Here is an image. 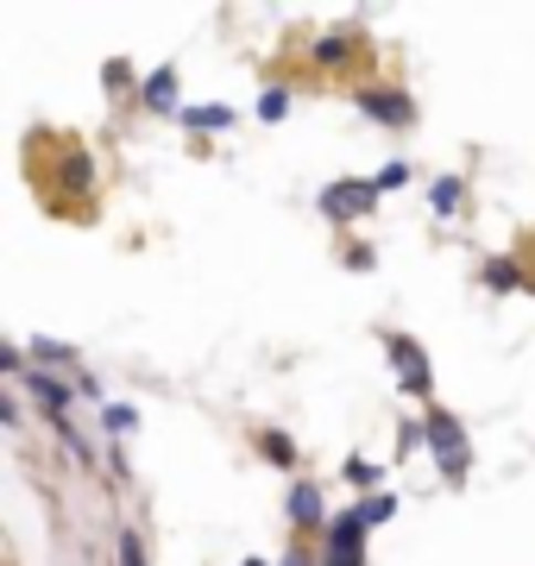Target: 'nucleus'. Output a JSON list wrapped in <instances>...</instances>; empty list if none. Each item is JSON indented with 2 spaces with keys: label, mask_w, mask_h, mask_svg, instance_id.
I'll list each match as a JSON object with an SVG mask.
<instances>
[{
  "label": "nucleus",
  "mask_w": 535,
  "mask_h": 566,
  "mask_svg": "<svg viewBox=\"0 0 535 566\" xmlns=\"http://www.w3.org/2000/svg\"><path fill=\"white\" fill-rule=\"evenodd\" d=\"M353 510L366 516V528H385V523L397 516V497H391V491H366V497H359Z\"/></svg>",
  "instance_id": "obj_15"
},
{
  "label": "nucleus",
  "mask_w": 535,
  "mask_h": 566,
  "mask_svg": "<svg viewBox=\"0 0 535 566\" xmlns=\"http://www.w3.org/2000/svg\"><path fill=\"white\" fill-rule=\"evenodd\" d=\"M429 208L441 214V221H448V214H460V208H466V182H460V177H434L429 182Z\"/></svg>",
  "instance_id": "obj_13"
},
{
  "label": "nucleus",
  "mask_w": 535,
  "mask_h": 566,
  "mask_svg": "<svg viewBox=\"0 0 535 566\" xmlns=\"http://www.w3.org/2000/svg\"><path fill=\"white\" fill-rule=\"evenodd\" d=\"M366 516L359 510H334V523L322 528V560H366Z\"/></svg>",
  "instance_id": "obj_5"
},
{
  "label": "nucleus",
  "mask_w": 535,
  "mask_h": 566,
  "mask_svg": "<svg viewBox=\"0 0 535 566\" xmlns=\"http://www.w3.org/2000/svg\"><path fill=\"white\" fill-rule=\"evenodd\" d=\"M177 126H183V133H227V126H233V107H221V102L183 107V114H177Z\"/></svg>",
  "instance_id": "obj_10"
},
{
  "label": "nucleus",
  "mask_w": 535,
  "mask_h": 566,
  "mask_svg": "<svg viewBox=\"0 0 535 566\" xmlns=\"http://www.w3.org/2000/svg\"><path fill=\"white\" fill-rule=\"evenodd\" d=\"M322 566H366V560H322Z\"/></svg>",
  "instance_id": "obj_27"
},
{
  "label": "nucleus",
  "mask_w": 535,
  "mask_h": 566,
  "mask_svg": "<svg viewBox=\"0 0 535 566\" xmlns=\"http://www.w3.org/2000/svg\"><path fill=\"white\" fill-rule=\"evenodd\" d=\"M25 359L39 365V371H51V365L76 371V346H70V340H51V334H39V340H25Z\"/></svg>",
  "instance_id": "obj_9"
},
{
  "label": "nucleus",
  "mask_w": 535,
  "mask_h": 566,
  "mask_svg": "<svg viewBox=\"0 0 535 566\" xmlns=\"http://www.w3.org/2000/svg\"><path fill=\"white\" fill-rule=\"evenodd\" d=\"M252 447H259L277 472H296V441H290L284 428H259V441H252Z\"/></svg>",
  "instance_id": "obj_12"
},
{
  "label": "nucleus",
  "mask_w": 535,
  "mask_h": 566,
  "mask_svg": "<svg viewBox=\"0 0 535 566\" xmlns=\"http://www.w3.org/2000/svg\"><path fill=\"white\" fill-rule=\"evenodd\" d=\"M284 114H290V88H284V82H271L265 95H259V120H265V126H277Z\"/></svg>",
  "instance_id": "obj_17"
},
{
  "label": "nucleus",
  "mask_w": 535,
  "mask_h": 566,
  "mask_svg": "<svg viewBox=\"0 0 535 566\" xmlns=\"http://www.w3.org/2000/svg\"><path fill=\"white\" fill-rule=\"evenodd\" d=\"M378 177H334L322 196H315V208H322V221H334V227H347V221H359V214H371L378 208Z\"/></svg>",
  "instance_id": "obj_2"
},
{
  "label": "nucleus",
  "mask_w": 535,
  "mask_h": 566,
  "mask_svg": "<svg viewBox=\"0 0 535 566\" xmlns=\"http://www.w3.org/2000/svg\"><path fill=\"white\" fill-rule=\"evenodd\" d=\"M277 566H322V560H315L310 547H290V554H284V560H277Z\"/></svg>",
  "instance_id": "obj_26"
},
{
  "label": "nucleus",
  "mask_w": 535,
  "mask_h": 566,
  "mask_svg": "<svg viewBox=\"0 0 535 566\" xmlns=\"http://www.w3.org/2000/svg\"><path fill=\"white\" fill-rule=\"evenodd\" d=\"M240 566H271V560H259V554H252V560H240Z\"/></svg>",
  "instance_id": "obj_28"
},
{
  "label": "nucleus",
  "mask_w": 535,
  "mask_h": 566,
  "mask_svg": "<svg viewBox=\"0 0 535 566\" xmlns=\"http://www.w3.org/2000/svg\"><path fill=\"white\" fill-rule=\"evenodd\" d=\"M177 88H183V82H177V63H158V70L139 82V107L145 114H170V120H177V114H183Z\"/></svg>",
  "instance_id": "obj_8"
},
{
  "label": "nucleus",
  "mask_w": 535,
  "mask_h": 566,
  "mask_svg": "<svg viewBox=\"0 0 535 566\" xmlns=\"http://www.w3.org/2000/svg\"><path fill=\"white\" fill-rule=\"evenodd\" d=\"M284 516L296 528H310V535H322V528L334 523V510L322 504V485H310V479H296V485H290V497H284Z\"/></svg>",
  "instance_id": "obj_7"
},
{
  "label": "nucleus",
  "mask_w": 535,
  "mask_h": 566,
  "mask_svg": "<svg viewBox=\"0 0 535 566\" xmlns=\"http://www.w3.org/2000/svg\"><path fill=\"white\" fill-rule=\"evenodd\" d=\"M76 397H95V403H102L107 390H102V378H88V371H76ZM107 409V403H102Z\"/></svg>",
  "instance_id": "obj_23"
},
{
  "label": "nucleus",
  "mask_w": 535,
  "mask_h": 566,
  "mask_svg": "<svg viewBox=\"0 0 535 566\" xmlns=\"http://www.w3.org/2000/svg\"><path fill=\"white\" fill-rule=\"evenodd\" d=\"M385 359H391L403 397H422V403H429V397H434V365H429V353H422V340L391 327V334H385Z\"/></svg>",
  "instance_id": "obj_3"
},
{
  "label": "nucleus",
  "mask_w": 535,
  "mask_h": 566,
  "mask_svg": "<svg viewBox=\"0 0 535 566\" xmlns=\"http://www.w3.org/2000/svg\"><path fill=\"white\" fill-rule=\"evenodd\" d=\"M353 107H359L366 120L391 126V133H410L416 126V102L403 95V88H391V82H366V88H353Z\"/></svg>",
  "instance_id": "obj_4"
},
{
  "label": "nucleus",
  "mask_w": 535,
  "mask_h": 566,
  "mask_svg": "<svg viewBox=\"0 0 535 566\" xmlns=\"http://www.w3.org/2000/svg\"><path fill=\"white\" fill-rule=\"evenodd\" d=\"M479 283H485L492 296H516V290H523V271H516L511 259H485L479 264Z\"/></svg>",
  "instance_id": "obj_11"
},
{
  "label": "nucleus",
  "mask_w": 535,
  "mask_h": 566,
  "mask_svg": "<svg viewBox=\"0 0 535 566\" xmlns=\"http://www.w3.org/2000/svg\"><path fill=\"white\" fill-rule=\"evenodd\" d=\"M371 264H378V252H366V245H353L347 252V271H371Z\"/></svg>",
  "instance_id": "obj_25"
},
{
  "label": "nucleus",
  "mask_w": 535,
  "mask_h": 566,
  "mask_svg": "<svg viewBox=\"0 0 535 566\" xmlns=\"http://www.w3.org/2000/svg\"><path fill=\"white\" fill-rule=\"evenodd\" d=\"M422 447V422H403V434H397V453H416Z\"/></svg>",
  "instance_id": "obj_24"
},
{
  "label": "nucleus",
  "mask_w": 535,
  "mask_h": 566,
  "mask_svg": "<svg viewBox=\"0 0 535 566\" xmlns=\"http://www.w3.org/2000/svg\"><path fill=\"white\" fill-rule=\"evenodd\" d=\"M102 82H107V88H133V63H120V57H114V63L102 70Z\"/></svg>",
  "instance_id": "obj_22"
},
{
  "label": "nucleus",
  "mask_w": 535,
  "mask_h": 566,
  "mask_svg": "<svg viewBox=\"0 0 535 566\" xmlns=\"http://www.w3.org/2000/svg\"><path fill=\"white\" fill-rule=\"evenodd\" d=\"M403 182H410V164H403V158H391L385 170H378V189H385V196H391V189H403Z\"/></svg>",
  "instance_id": "obj_21"
},
{
  "label": "nucleus",
  "mask_w": 535,
  "mask_h": 566,
  "mask_svg": "<svg viewBox=\"0 0 535 566\" xmlns=\"http://www.w3.org/2000/svg\"><path fill=\"white\" fill-rule=\"evenodd\" d=\"M0 371H7V378H13V385H20L25 371H32V359H25L20 346H0Z\"/></svg>",
  "instance_id": "obj_19"
},
{
  "label": "nucleus",
  "mask_w": 535,
  "mask_h": 566,
  "mask_svg": "<svg viewBox=\"0 0 535 566\" xmlns=\"http://www.w3.org/2000/svg\"><path fill=\"white\" fill-rule=\"evenodd\" d=\"M120 566H145V535L139 528H126L120 535Z\"/></svg>",
  "instance_id": "obj_20"
},
{
  "label": "nucleus",
  "mask_w": 535,
  "mask_h": 566,
  "mask_svg": "<svg viewBox=\"0 0 535 566\" xmlns=\"http://www.w3.org/2000/svg\"><path fill=\"white\" fill-rule=\"evenodd\" d=\"M102 422H107V434H133V428H139V409L107 403V409H102Z\"/></svg>",
  "instance_id": "obj_18"
},
{
  "label": "nucleus",
  "mask_w": 535,
  "mask_h": 566,
  "mask_svg": "<svg viewBox=\"0 0 535 566\" xmlns=\"http://www.w3.org/2000/svg\"><path fill=\"white\" fill-rule=\"evenodd\" d=\"M422 447L434 453V465H441V479H448V485H466L473 441H466V422H460V416H448L441 403H429V416H422Z\"/></svg>",
  "instance_id": "obj_1"
},
{
  "label": "nucleus",
  "mask_w": 535,
  "mask_h": 566,
  "mask_svg": "<svg viewBox=\"0 0 535 566\" xmlns=\"http://www.w3.org/2000/svg\"><path fill=\"white\" fill-rule=\"evenodd\" d=\"M20 390L44 409V416H51V422H63V409L76 403V385H70V378H57V371H39V365L20 378Z\"/></svg>",
  "instance_id": "obj_6"
},
{
  "label": "nucleus",
  "mask_w": 535,
  "mask_h": 566,
  "mask_svg": "<svg viewBox=\"0 0 535 566\" xmlns=\"http://www.w3.org/2000/svg\"><path fill=\"white\" fill-rule=\"evenodd\" d=\"M353 51H359V39H353V32H328V39H315L310 57L322 63V70H340V63H347Z\"/></svg>",
  "instance_id": "obj_14"
},
{
  "label": "nucleus",
  "mask_w": 535,
  "mask_h": 566,
  "mask_svg": "<svg viewBox=\"0 0 535 566\" xmlns=\"http://www.w3.org/2000/svg\"><path fill=\"white\" fill-rule=\"evenodd\" d=\"M340 472H347V485H359V497H366V491H385V465L359 460V453H353V460L340 465Z\"/></svg>",
  "instance_id": "obj_16"
}]
</instances>
